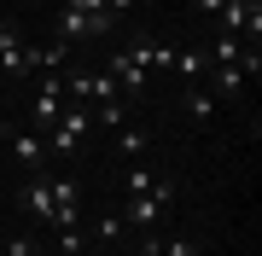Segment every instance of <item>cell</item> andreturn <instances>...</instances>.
<instances>
[{
  "instance_id": "cell-7",
  "label": "cell",
  "mask_w": 262,
  "mask_h": 256,
  "mask_svg": "<svg viewBox=\"0 0 262 256\" xmlns=\"http://www.w3.org/2000/svg\"><path fill=\"white\" fill-rule=\"evenodd\" d=\"M105 76H111V82L122 87V99H134V94H146V82H151V76H146V70L134 64V58L122 53V47L111 53V70H105Z\"/></svg>"
},
{
  "instance_id": "cell-10",
  "label": "cell",
  "mask_w": 262,
  "mask_h": 256,
  "mask_svg": "<svg viewBox=\"0 0 262 256\" xmlns=\"http://www.w3.org/2000/svg\"><path fill=\"white\" fill-rule=\"evenodd\" d=\"M122 53H128L134 64L146 70V76H151V70H169V58H175V47H169V41H146V35H140V41H128Z\"/></svg>"
},
{
  "instance_id": "cell-24",
  "label": "cell",
  "mask_w": 262,
  "mask_h": 256,
  "mask_svg": "<svg viewBox=\"0 0 262 256\" xmlns=\"http://www.w3.org/2000/svg\"><path fill=\"white\" fill-rule=\"evenodd\" d=\"M0 82H6V76H0Z\"/></svg>"
},
{
  "instance_id": "cell-22",
  "label": "cell",
  "mask_w": 262,
  "mask_h": 256,
  "mask_svg": "<svg viewBox=\"0 0 262 256\" xmlns=\"http://www.w3.org/2000/svg\"><path fill=\"white\" fill-rule=\"evenodd\" d=\"M64 6H76V12H88V18H99V12H105V0H64Z\"/></svg>"
},
{
  "instance_id": "cell-15",
  "label": "cell",
  "mask_w": 262,
  "mask_h": 256,
  "mask_svg": "<svg viewBox=\"0 0 262 256\" xmlns=\"http://www.w3.org/2000/svg\"><path fill=\"white\" fill-rule=\"evenodd\" d=\"M239 53H245V41L215 29V41H210V64H239Z\"/></svg>"
},
{
  "instance_id": "cell-13",
  "label": "cell",
  "mask_w": 262,
  "mask_h": 256,
  "mask_svg": "<svg viewBox=\"0 0 262 256\" xmlns=\"http://www.w3.org/2000/svg\"><path fill=\"white\" fill-rule=\"evenodd\" d=\"M158 169H146V163H128V169H122V198H134V192H151L158 187Z\"/></svg>"
},
{
  "instance_id": "cell-14",
  "label": "cell",
  "mask_w": 262,
  "mask_h": 256,
  "mask_svg": "<svg viewBox=\"0 0 262 256\" xmlns=\"http://www.w3.org/2000/svg\"><path fill=\"white\" fill-rule=\"evenodd\" d=\"M146 152V128H134V123H122L117 128V157H128V163H140Z\"/></svg>"
},
{
  "instance_id": "cell-12",
  "label": "cell",
  "mask_w": 262,
  "mask_h": 256,
  "mask_svg": "<svg viewBox=\"0 0 262 256\" xmlns=\"http://www.w3.org/2000/svg\"><path fill=\"white\" fill-rule=\"evenodd\" d=\"M169 70H175L181 82H198L210 70V58H204V47H175V58H169Z\"/></svg>"
},
{
  "instance_id": "cell-16",
  "label": "cell",
  "mask_w": 262,
  "mask_h": 256,
  "mask_svg": "<svg viewBox=\"0 0 262 256\" xmlns=\"http://www.w3.org/2000/svg\"><path fill=\"white\" fill-rule=\"evenodd\" d=\"M215 105H222V99H215L210 87H187V111L198 117V123H210V117H215Z\"/></svg>"
},
{
  "instance_id": "cell-9",
  "label": "cell",
  "mask_w": 262,
  "mask_h": 256,
  "mask_svg": "<svg viewBox=\"0 0 262 256\" xmlns=\"http://www.w3.org/2000/svg\"><path fill=\"white\" fill-rule=\"evenodd\" d=\"M24 210H29L35 221H47V227H53V175H47V169L29 175V187H24Z\"/></svg>"
},
{
  "instance_id": "cell-19",
  "label": "cell",
  "mask_w": 262,
  "mask_h": 256,
  "mask_svg": "<svg viewBox=\"0 0 262 256\" xmlns=\"http://www.w3.org/2000/svg\"><path fill=\"white\" fill-rule=\"evenodd\" d=\"M158 256H204L192 245V239H181V233H163V245H158Z\"/></svg>"
},
{
  "instance_id": "cell-20",
  "label": "cell",
  "mask_w": 262,
  "mask_h": 256,
  "mask_svg": "<svg viewBox=\"0 0 262 256\" xmlns=\"http://www.w3.org/2000/svg\"><path fill=\"white\" fill-rule=\"evenodd\" d=\"M88 239H99V245L122 239V216H105V221H94V233H88Z\"/></svg>"
},
{
  "instance_id": "cell-18",
  "label": "cell",
  "mask_w": 262,
  "mask_h": 256,
  "mask_svg": "<svg viewBox=\"0 0 262 256\" xmlns=\"http://www.w3.org/2000/svg\"><path fill=\"white\" fill-rule=\"evenodd\" d=\"M53 233H58V250H64V256H82L88 250V233L82 227H53Z\"/></svg>"
},
{
  "instance_id": "cell-5",
  "label": "cell",
  "mask_w": 262,
  "mask_h": 256,
  "mask_svg": "<svg viewBox=\"0 0 262 256\" xmlns=\"http://www.w3.org/2000/svg\"><path fill=\"white\" fill-rule=\"evenodd\" d=\"M12 157H18L24 163V169L29 175H41V169H47V134H35V128H12Z\"/></svg>"
},
{
  "instance_id": "cell-17",
  "label": "cell",
  "mask_w": 262,
  "mask_h": 256,
  "mask_svg": "<svg viewBox=\"0 0 262 256\" xmlns=\"http://www.w3.org/2000/svg\"><path fill=\"white\" fill-rule=\"evenodd\" d=\"M94 123H99V128H122V123H128V99H111V105H94Z\"/></svg>"
},
{
  "instance_id": "cell-8",
  "label": "cell",
  "mask_w": 262,
  "mask_h": 256,
  "mask_svg": "<svg viewBox=\"0 0 262 256\" xmlns=\"http://www.w3.org/2000/svg\"><path fill=\"white\" fill-rule=\"evenodd\" d=\"M58 35H111V12H99V18H88V12H76V6H64L58 12Z\"/></svg>"
},
{
  "instance_id": "cell-2",
  "label": "cell",
  "mask_w": 262,
  "mask_h": 256,
  "mask_svg": "<svg viewBox=\"0 0 262 256\" xmlns=\"http://www.w3.org/2000/svg\"><path fill=\"white\" fill-rule=\"evenodd\" d=\"M88 128H94V111H88V105H64L58 123L47 128V152H53V157H76L82 140H88Z\"/></svg>"
},
{
  "instance_id": "cell-1",
  "label": "cell",
  "mask_w": 262,
  "mask_h": 256,
  "mask_svg": "<svg viewBox=\"0 0 262 256\" xmlns=\"http://www.w3.org/2000/svg\"><path fill=\"white\" fill-rule=\"evenodd\" d=\"M169 204H175V180H158V187H151V192H134V198H122V210H117V216H122V227H158V221L169 216Z\"/></svg>"
},
{
  "instance_id": "cell-11",
  "label": "cell",
  "mask_w": 262,
  "mask_h": 256,
  "mask_svg": "<svg viewBox=\"0 0 262 256\" xmlns=\"http://www.w3.org/2000/svg\"><path fill=\"white\" fill-rule=\"evenodd\" d=\"M204 76H210V94H215V99H239V94H245V70H239V64H210Z\"/></svg>"
},
{
  "instance_id": "cell-4",
  "label": "cell",
  "mask_w": 262,
  "mask_h": 256,
  "mask_svg": "<svg viewBox=\"0 0 262 256\" xmlns=\"http://www.w3.org/2000/svg\"><path fill=\"white\" fill-rule=\"evenodd\" d=\"M58 111H64V70H47V76H35V94H29V123L53 128Z\"/></svg>"
},
{
  "instance_id": "cell-3",
  "label": "cell",
  "mask_w": 262,
  "mask_h": 256,
  "mask_svg": "<svg viewBox=\"0 0 262 256\" xmlns=\"http://www.w3.org/2000/svg\"><path fill=\"white\" fill-rule=\"evenodd\" d=\"M64 99H70V105H88V111H94V105L122 99V87L105 76V70H70V76H64Z\"/></svg>"
},
{
  "instance_id": "cell-6",
  "label": "cell",
  "mask_w": 262,
  "mask_h": 256,
  "mask_svg": "<svg viewBox=\"0 0 262 256\" xmlns=\"http://www.w3.org/2000/svg\"><path fill=\"white\" fill-rule=\"evenodd\" d=\"M0 76L29 82V47L18 41V29H12V24H0Z\"/></svg>"
},
{
  "instance_id": "cell-21",
  "label": "cell",
  "mask_w": 262,
  "mask_h": 256,
  "mask_svg": "<svg viewBox=\"0 0 262 256\" xmlns=\"http://www.w3.org/2000/svg\"><path fill=\"white\" fill-rule=\"evenodd\" d=\"M0 256H47V250H41V245H35V239H12V245H6V250H0Z\"/></svg>"
},
{
  "instance_id": "cell-23",
  "label": "cell",
  "mask_w": 262,
  "mask_h": 256,
  "mask_svg": "<svg viewBox=\"0 0 262 256\" xmlns=\"http://www.w3.org/2000/svg\"><path fill=\"white\" fill-rule=\"evenodd\" d=\"M192 6H198V12H210V18H215V12L227 6V0H192Z\"/></svg>"
}]
</instances>
